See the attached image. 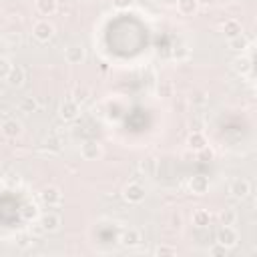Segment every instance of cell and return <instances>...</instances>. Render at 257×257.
<instances>
[{
	"label": "cell",
	"mask_w": 257,
	"mask_h": 257,
	"mask_svg": "<svg viewBox=\"0 0 257 257\" xmlns=\"http://www.w3.org/2000/svg\"><path fill=\"white\" fill-rule=\"evenodd\" d=\"M217 243H221L227 249H233L239 243V233L233 225H221V229L217 231Z\"/></svg>",
	"instance_id": "obj_1"
},
{
	"label": "cell",
	"mask_w": 257,
	"mask_h": 257,
	"mask_svg": "<svg viewBox=\"0 0 257 257\" xmlns=\"http://www.w3.org/2000/svg\"><path fill=\"white\" fill-rule=\"evenodd\" d=\"M122 197H124L126 203H131V205H139V203L145 201L147 191H145V187H143L141 183H128V185L122 189Z\"/></svg>",
	"instance_id": "obj_2"
},
{
	"label": "cell",
	"mask_w": 257,
	"mask_h": 257,
	"mask_svg": "<svg viewBox=\"0 0 257 257\" xmlns=\"http://www.w3.org/2000/svg\"><path fill=\"white\" fill-rule=\"evenodd\" d=\"M32 36H34L38 42H48V40L54 36V26H52L48 20H38V22L32 26Z\"/></svg>",
	"instance_id": "obj_3"
},
{
	"label": "cell",
	"mask_w": 257,
	"mask_h": 257,
	"mask_svg": "<svg viewBox=\"0 0 257 257\" xmlns=\"http://www.w3.org/2000/svg\"><path fill=\"white\" fill-rule=\"evenodd\" d=\"M40 201H42L46 207H56V205L62 203V193H60L58 187L48 185V187H44V189L40 191Z\"/></svg>",
	"instance_id": "obj_4"
},
{
	"label": "cell",
	"mask_w": 257,
	"mask_h": 257,
	"mask_svg": "<svg viewBox=\"0 0 257 257\" xmlns=\"http://www.w3.org/2000/svg\"><path fill=\"white\" fill-rule=\"evenodd\" d=\"M80 157H82L84 161H96V159H100V157H102V147H100V143H96V141H86V143H82V147H80Z\"/></svg>",
	"instance_id": "obj_5"
},
{
	"label": "cell",
	"mask_w": 257,
	"mask_h": 257,
	"mask_svg": "<svg viewBox=\"0 0 257 257\" xmlns=\"http://www.w3.org/2000/svg\"><path fill=\"white\" fill-rule=\"evenodd\" d=\"M78 112H80V106H78V102L72 100V98L62 100V104H60V108H58V114H60L62 120H74V118L78 116Z\"/></svg>",
	"instance_id": "obj_6"
},
{
	"label": "cell",
	"mask_w": 257,
	"mask_h": 257,
	"mask_svg": "<svg viewBox=\"0 0 257 257\" xmlns=\"http://www.w3.org/2000/svg\"><path fill=\"white\" fill-rule=\"evenodd\" d=\"M229 191H231V195H233L235 199H247V197L251 195V183H249L247 179L239 177V179H235V181L231 183Z\"/></svg>",
	"instance_id": "obj_7"
},
{
	"label": "cell",
	"mask_w": 257,
	"mask_h": 257,
	"mask_svg": "<svg viewBox=\"0 0 257 257\" xmlns=\"http://www.w3.org/2000/svg\"><path fill=\"white\" fill-rule=\"evenodd\" d=\"M4 80H6V82H8V86H12V88L22 86V84H24V80H26L24 68H22V66H18V64H12V68H10V72L6 74V78H4Z\"/></svg>",
	"instance_id": "obj_8"
},
{
	"label": "cell",
	"mask_w": 257,
	"mask_h": 257,
	"mask_svg": "<svg viewBox=\"0 0 257 257\" xmlns=\"http://www.w3.org/2000/svg\"><path fill=\"white\" fill-rule=\"evenodd\" d=\"M189 187H191V191L195 195H205L209 191V187H211V181H209L207 175H193L191 181H189Z\"/></svg>",
	"instance_id": "obj_9"
},
{
	"label": "cell",
	"mask_w": 257,
	"mask_h": 257,
	"mask_svg": "<svg viewBox=\"0 0 257 257\" xmlns=\"http://www.w3.org/2000/svg\"><path fill=\"white\" fill-rule=\"evenodd\" d=\"M64 58H66L68 64H80L86 58V50L80 44H72L64 50Z\"/></svg>",
	"instance_id": "obj_10"
},
{
	"label": "cell",
	"mask_w": 257,
	"mask_h": 257,
	"mask_svg": "<svg viewBox=\"0 0 257 257\" xmlns=\"http://www.w3.org/2000/svg\"><path fill=\"white\" fill-rule=\"evenodd\" d=\"M60 225H62V219H60L56 213H44V215L40 217V227H42V231L54 233V231L60 229Z\"/></svg>",
	"instance_id": "obj_11"
},
{
	"label": "cell",
	"mask_w": 257,
	"mask_h": 257,
	"mask_svg": "<svg viewBox=\"0 0 257 257\" xmlns=\"http://www.w3.org/2000/svg\"><path fill=\"white\" fill-rule=\"evenodd\" d=\"M141 241H143V237H141V231H137V229H126V231L120 235V245L126 247V249L139 247Z\"/></svg>",
	"instance_id": "obj_12"
},
{
	"label": "cell",
	"mask_w": 257,
	"mask_h": 257,
	"mask_svg": "<svg viewBox=\"0 0 257 257\" xmlns=\"http://www.w3.org/2000/svg\"><path fill=\"white\" fill-rule=\"evenodd\" d=\"M0 128H2V135L8 137V139H16V137L22 133V124H20L16 118H8V120H4Z\"/></svg>",
	"instance_id": "obj_13"
},
{
	"label": "cell",
	"mask_w": 257,
	"mask_h": 257,
	"mask_svg": "<svg viewBox=\"0 0 257 257\" xmlns=\"http://www.w3.org/2000/svg\"><path fill=\"white\" fill-rule=\"evenodd\" d=\"M241 32H243V28H241V22H239V20L229 18V20L223 22V34H225L227 38H235V36H239Z\"/></svg>",
	"instance_id": "obj_14"
},
{
	"label": "cell",
	"mask_w": 257,
	"mask_h": 257,
	"mask_svg": "<svg viewBox=\"0 0 257 257\" xmlns=\"http://www.w3.org/2000/svg\"><path fill=\"white\" fill-rule=\"evenodd\" d=\"M187 145H189V149H193V151H201L203 147H207V137H205L201 131H193V133L189 135V139H187Z\"/></svg>",
	"instance_id": "obj_15"
},
{
	"label": "cell",
	"mask_w": 257,
	"mask_h": 257,
	"mask_svg": "<svg viewBox=\"0 0 257 257\" xmlns=\"http://www.w3.org/2000/svg\"><path fill=\"white\" fill-rule=\"evenodd\" d=\"M193 225L195 227H199V229H203V227H209V223H211V213L207 211V209H197V211H193Z\"/></svg>",
	"instance_id": "obj_16"
},
{
	"label": "cell",
	"mask_w": 257,
	"mask_h": 257,
	"mask_svg": "<svg viewBox=\"0 0 257 257\" xmlns=\"http://www.w3.org/2000/svg\"><path fill=\"white\" fill-rule=\"evenodd\" d=\"M56 0H36V10L42 16H52L56 12Z\"/></svg>",
	"instance_id": "obj_17"
},
{
	"label": "cell",
	"mask_w": 257,
	"mask_h": 257,
	"mask_svg": "<svg viewBox=\"0 0 257 257\" xmlns=\"http://www.w3.org/2000/svg\"><path fill=\"white\" fill-rule=\"evenodd\" d=\"M177 6H179V12L185 14V16H191L197 12L199 8V0H177Z\"/></svg>",
	"instance_id": "obj_18"
},
{
	"label": "cell",
	"mask_w": 257,
	"mask_h": 257,
	"mask_svg": "<svg viewBox=\"0 0 257 257\" xmlns=\"http://www.w3.org/2000/svg\"><path fill=\"white\" fill-rule=\"evenodd\" d=\"M229 46L233 48V50H245V48H249V38L241 32L239 36H235V38H229Z\"/></svg>",
	"instance_id": "obj_19"
},
{
	"label": "cell",
	"mask_w": 257,
	"mask_h": 257,
	"mask_svg": "<svg viewBox=\"0 0 257 257\" xmlns=\"http://www.w3.org/2000/svg\"><path fill=\"white\" fill-rule=\"evenodd\" d=\"M20 108H22L24 112H36V110H38V100H36V96H24V98L20 100Z\"/></svg>",
	"instance_id": "obj_20"
},
{
	"label": "cell",
	"mask_w": 257,
	"mask_h": 257,
	"mask_svg": "<svg viewBox=\"0 0 257 257\" xmlns=\"http://www.w3.org/2000/svg\"><path fill=\"white\" fill-rule=\"evenodd\" d=\"M235 68H237L241 74L251 72V58H249V56H241V58H237V60H235Z\"/></svg>",
	"instance_id": "obj_21"
},
{
	"label": "cell",
	"mask_w": 257,
	"mask_h": 257,
	"mask_svg": "<svg viewBox=\"0 0 257 257\" xmlns=\"http://www.w3.org/2000/svg\"><path fill=\"white\" fill-rule=\"evenodd\" d=\"M237 223V213L231 209H225L221 213V225H235Z\"/></svg>",
	"instance_id": "obj_22"
},
{
	"label": "cell",
	"mask_w": 257,
	"mask_h": 257,
	"mask_svg": "<svg viewBox=\"0 0 257 257\" xmlns=\"http://www.w3.org/2000/svg\"><path fill=\"white\" fill-rule=\"evenodd\" d=\"M155 255H161V257L177 255V247H173V245H159V247L155 249Z\"/></svg>",
	"instance_id": "obj_23"
},
{
	"label": "cell",
	"mask_w": 257,
	"mask_h": 257,
	"mask_svg": "<svg viewBox=\"0 0 257 257\" xmlns=\"http://www.w3.org/2000/svg\"><path fill=\"white\" fill-rule=\"evenodd\" d=\"M197 153H199V161H211V159L215 157V153H213V149H209V145L203 147V149L197 151Z\"/></svg>",
	"instance_id": "obj_24"
},
{
	"label": "cell",
	"mask_w": 257,
	"mask_h": 257,
	"mask_svg": "<svg viewBox=\"0 0 257 257\" xmlns=\"http://www.w3.org/2000/svg\"><path fill=\"white\" fill-rule=\"evenodd\" d=\"M10 68H12L10 60H8V58H2V56H0V78H6V74L10 72Z\"/></svg>",
	"instance_id": "obj_25"
},
{
	"label": "cell",
	"mask_w": 257,
	"mask_h": 257,
	"mask_svg": "<svg viewBox=\"0 0 257 257\" xmlns=\"http://www.w3.org/2000/svg\"><path fill=\"white\" fill-rule=\"evenodd\" d=\"M22 215H24L26 219H34V217H36V207H34V203H32V205H30V203L24 205V207H22Z\"/></svg>",
	"instance_id": "obj_26"
},
{
	"label": "cell",
	"mask_w": 257,
	"mask_h": 257,
	"mask_svg": "<svg viewBox=\"0 0 257 257\" xmlns=\"http://www.w3.org/2000/svg\"><path fill=\"white\" fill-rule=\"evenodd\" d=\"M227 251H229V249H227V247H223L221 243H217V245H213V247L209 249V253H211V255H215V257H217V255H227Z\"/></svg>",
	"instance_id": "obj_27"
},
{
	"label": "cell",
	"mask_w": 257,
	"mask_h": 257,
	"mask_svg": "<svg viewBox=\"0 0 257 257\" xmlns=\"http://www.w3.org/2000/svg\"><path fill=\"white\" fill-rule=\"evenodd\" d=\"M133 2H135V0H112L114 8H120V10H124V8H131V6H133Z\"/></svg>",
	"instance_id": "obj_28"
}]
</instances>
